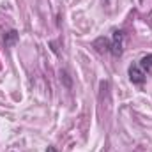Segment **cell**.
Returning <instances> with one entry per match:
<instances>
[{
  "label": "cell",
  "mask_w": 152,
  "mask_h": 152,
  "mask_svg": "<svg viewBox=\"0 0 152 152\" xmlns=\"http://www.w3.org/2000/svg\"><path fill=\"white\" fill-rule=\"evenodd\" d=\"M138 66L142 67L143 73H151L152 71V53L145 55V57H142V60L138 62Z\"/></svg>",
  "instance_id": "obj_3"
},
{
  "label": "cell",
  "mask_w": 152,
  "mask_h": 152,
  "mask_svg": "<svg viewBox=\"0 0 152 152\" xmlns=\"http://www.w3.org/2000/svg\"><path fill=\"white\" fill-rule=\"evenodd\" d=\"M16 41H18V32H16V30L7 32V34H5V37H4V42H5V46H7V48L14 46V44H16Z\"/></svg>",
  "instance_id": "obj_4"
},
{
  "label": "cell",
  "mask_w": 152,
  "mask_h": 152,
  "mask_svg": "<svg viewBox=\"0 0 152 152\" xmlns=\"http://www.w3.org/2000/svg\"><path fill=\"white\" fill-rule=\"evenodd\" d=\"M124 39H126V34L124 30H115L113 37H112V42H110V51L115 57H120L122 51H124Z\"/></svg>",
  "instance_id": "obj_1"
},
{
  "label": "cell",
  "mask_w": 152,
  "mask_h": 152,
  "mask_svg": "<svg viewBox=\"0 0 152 152\" xmlns=\"http://www.w3.org/2000/svg\"><path fill=\"white\" fill-rule=\"evenodd\" d=\"M129 80H131V83H134V85H142L143 81H145V78H147V73H143L142 71V67L138 66V64H133V66H129Z\"/></svg>",
  "instance_id": "obj_2"
},
{
  "label": "cell",
  "mask_w": 152,
  "mask_h": 152,
  "mask_svg": "<svg viewBox=\"0 0 152 152\" xmlns=\"http://www.w3.org/2000/svg\"><path fill=\"white\" fill-rule=\"evenodd\" d=\"M46 152H57V151H55L53 147H48V149H46Z\"/></svg>",
  "instance_id": "obj_5"
}]
</instances>
